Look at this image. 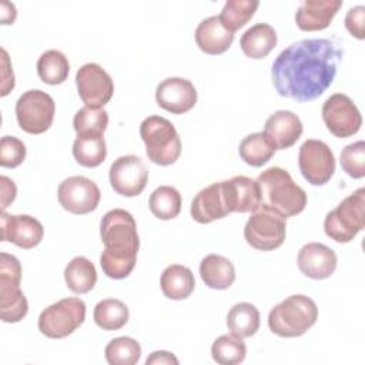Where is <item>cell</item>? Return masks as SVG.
<instances>
[{
    "label": "cell",
    "instance_id": "6da1fadb",
    "mask_svg": "<svg viewBox=\"0 0 365 365\" xmlns=\"http://www.w3.org/2000/svg\"><path fill=\"white\" fill-rule=\"evenodd\" d=\"M342 48L329 38H304L289 44L275 58L272 83L279 96L307 103L332 84Z\"/></svg>",
    "mask_w": 365,
    "mask_h": 365
},
{
    "label": "cell",
    "instance_id": "7a4b0ae2",
    "mask_svg": "<svg viewBox=\"0 0 365 365\" xmlns=\"http://www.w3.org/2000/svg\"><path fill=\"white\" fill-rule=\"evenodd\" d=\"M100 237L104 244L100 255L103 272L113 279L127 278L135 267L140 248L134 217L123 208L110 210L101 218Z\"/></svg>",
    "mask_w": 365,
    "mask_h": 365
},
{
    "label": "cell",
    "instance_id": "3957f363",
    "mask_svg": "<svg viewBox=\"0 0 365 365\" xmlns=\"http://www.w3.org/2000/svg\"><path fill=\"white\" fill-rule=\"evenodd\" d=\"M259 188V201L284 218L294 217L304 211L307 205V192L281 167H269L255 180Z\"/></svg>",
    "mask_w": 365,
    "mask_h": 365
},
{
    "label": "cell",
    "instance_id": "277c9868",
    "mask_svg": "<svg viewBox=\"0 0 365 365\" xmlns=\"http://www.w3.org/2000/svg\"><path fill=\"white\" fill-rule=\"evenodd\" d=\"M318 319V307L307 295L295 294L277 304L268 314L269 329L282 338L304 335Z\"/></svg>",
    "mask_w": 365,
    "mask_h": 365
},
{
    "label": "cell",
    "instance_id": "5b68a950",
    "mask_svg": "<svg viewBox=\"0 0 365 365\" xmlns=\"http://www.w3.org/2000/svg\"><path fill=\"white\" fill-rule=\"evenodd\" d=\"M140 135L145 144L150 161L158 165L174 164L181 154V140L174 124L161 117L150 115L140 125Z\"/></svg>",
    "mask_w": 365,
    "mask_h": 365
},
{
    "label": "cell",
    "instance_id": "8992f818",
    "mask_svg": "<svg viewBox=\"0 0 365 365\" xmlns=\"http://www.w3.org/2000/svg\"><path fill=\"white\" fill-rule=\"evenodd\" d=\"M365 188L361 187L336 208L329 211L324 220L325 234L336 242H349L365 227Z\"/></svg>",
    "mask_w": 365,
    "mask_h": 365
},
{
    "label": "cell",
    "instance_id": "52a82bcc",
    "mask_svg": "<svg viewBox=\"0 0 365 365\" xmlns=\"http://www.w3.org/2000/svg\"><path fill=\"white\" fill-rule=\"evenodd\" d=\"M20 261L7 252L0 254V315L1 321L14 324L21 321L29 311V302L20 289Z\"/></svg>",
    "mask_w": 365,
    "mask_h": 365
},
{
    "label": "cell",
    "instance_id": "ba28073f",
    "mask_svg": "<svg viewBox=\"0 0 365 365\" xmlns=\"http://www.w3.org/2000/svg\"><path fill=\"white\" fill-rule=\"evenodd\" d=\"M86 319V304L77 297L63 298L46 309L38 317V331L47 338L60 339L73 334Z\"/></svg>",
    "mask_w": 365,
    "mask_h": 365
},
{
    "label": "cell",
    "instance_id": "9c48e42d",
    "mask_svg": "<svg viewBox=\"0 0 365 365\" xmlns=\"http://www.w3.org/2000/svg\"><path fill=\"white\" fill-rule=\"evenodd\" d=\"M285 228V218L282 215L259 205L248 218L244 227V237L252 248L272 251L282 245Z\"/></svg>",
    "mask_w": 365,
    "mask_h": 365
},
{
    "label": "cell",
    "instance_id": "30bf717a",
    "mask_svg": "<svg viewBox=\"0 0 365 365\" xmlns=\"http://www.w3.org/2000/svg\"><path fill=\"white\" fill-rule=\"evenodd\" d=\"M54 113V100L43 90H29L16 103L17 123L29 134L46 133L53 124Z\"/></svg>",
    "mask_w": 365,
    "mask_h": 365
},
{
    "label": "cell",
    "instance_id": "8fae6325",
    "mask_svg": "<svg viewBox=\"0 0 365 365\" xmlns=\"http://www.w3.org/2000/svg\"><path fill=\"white\" fill-rule=\"evenodd\" d=\"M190 212L192 220L200 224H210L234 212V201L228 180L212 182L202 188L194 197Z\"/></svg>",
    "mask_w": 365,
    "mask_h": 365
},
{
    "label": "cell",
    "instance_id": "7c38bea8",
    "mask_svg": "<svg viewBox=\"0 0 365 365\" xmlns=\"http://www.w3.org/2000/svg\"><path fill=\"white\" fill-rule=\"evenodd\" d=\"M298 164L304 178L312 185L327 184L335 173V157L327 143L307 140L299 147Z\"/></svg>",
    "mask_w": 365,
    "mask_h": 365
},
{
    "label": "cell",
    "instance_id": "4fadbf2b",
    "mask_svg": "<svg viewBox=\"0 0 365 365\" xmlns=\"http://www.w3.org/2000/svg\"><path fill=\"white\" fill-rule=\"evenodd\" d=\"M322 120L327 128L339 138L356 134L362 125V115L355 103L342 93H335L322 106Z\"/></svg>",
    "mask_w": 365,
    "mask_h": 365
},
{
    "label": "cell",
    "instance_id": "5bb4252c",
    "mask_svg": "<svg viewBox=\"0 0 365 365\" xmlns=\"http://www.w3.org/2000/svg\"><path fill=\"white\" fill-rule=\"evenodd\" d=\"M57 195L60 205L76 215L94 211L101 198L98 185L83 175H73L63 180L58 185Z\"/></svg>",
    "mask_w": 365,
    "mask_h": 365
},
{
    "label": "cell",
    "instance_id": "9a60e30c",
    "mask_svg": "<svg viewBox=\"0 0 365 365\" xmlns=\"http://www.w3.org/2000/svg\"><path fill=\"white\" fill-rule=\"evenodd\" d=\"M76 84L80 98L88 107L106 106L114 93L111 76L97 63L83 64L76 74Z\"/></svg>",
    "mask_w": 365,
    "mask_h": 365
},
{
    "label": "cell",
    "instance_id": "2e32d148",
    "mask_svg": "<svg viewBox=\"0 0 365 365\" xmlns=\"http://www.w3.org/2000/svg\"><path fill=\"white\" fill-rule=\"evenodd\" d=\"M113 190L123 197H137L148 181V170L137 155H121L110 167L108 173Z\"/></svg>",
    "mask_w": 365,
    "mask_h": 365
},
{
    "label": "cell",
    "instance_id": "e0dca14e",
    "mask_svg": "<svg viewBox=\"0 0 365 365\" xmlns=\"http://www.w3.org/2000/svg\"><path fill=\"white\" fill-rule=\"evenodd\" d=\"M1 241L13 242L23 250H31L40 244L44 228L38 220L31 215H11L1 211L0 215Z\"/></svg>",
    "mask_w": 365,
    "mask_h": 365
},
{
    "label": "cell",
    "instance_id": "ac0fdd59",
    "mask_svg": "<svg viewBox=\"0 0 365 365\" xmlns=\"http://www.w3.org/2000/svg\"><path fill=\"white\" fill-rule=\"evenodd\" d=\"M157 104L171 114H184L197 103L194 84L182 77H168L155 88Z\"/></svg>",
    "mask_w": 365,
    "mask_h": 365
},
{
    "label": "cell",
    "instance_id": "d6986e66",
    "mask_svg": "<svg viewBox=\"0 0 365 365\" xmlns=\"http://www.w3.org/2000/svg\"><path fill=\"white\" fill-rule=\"evenodd\" d=\"M299 271L312 279L329 278L336 269V254L321 242L305 244L297 257Z\"/></svg>",
    "mask_w": 365,
    "mask_h": 365
},
{
    "label": "cell",
    "instance_id": "ffe728a7",
    "mask_svg": "<svg viewBox=\"0 0 365 365\" xmlns=\"http://www.w3.org/2000/svg\"><path fill=\"white\" fill-rule=\"evenodd\" d=\"M304 131L302 123L297 114L288 110H279L271 114L264 125V134L275 150L292 147Z\"/></svg>",
    "mask_w": 365,
    "mask_h": 365
},
{
    "label": "cell",
    "instance_id": "44dd1931",
    "mask_svg": "<svg viewBox=\"0 0 365 365\" xmlns=\"http://www.w3.org/2000/svg\"><path fill=\"white\" fill-rule=\"evenodd\" d=\"M341 6V0H305L297 9L295 23L304 31L324 30Z\"/></svg>",
    "mask_w": 365,
    "mask_h": 365
},
{
    "label": "cell",
    "instance_id": "7402d4cb",
    "mask_svg": "<svg viewBox=\"0 0 365 365\" xmlns=\"http://www.w3.org/2000/svg\"><path fill=\"white\" fill-rule=\"evenodd\" d=\"M234 40V33L227 30L218 16L204 19L195 29V43L201 51L207 54H222Z\"/></svg>",
    "mask_w": 365,
    "mask_h": 365
},
{
    "label": "cell",
    "instance_id": "603a6c76",
    "mask_svg": "<svg viewBox=\"0 0 365 365\" xmlns=\"http://www.w3.org/2000/svg\"><path fill=\"white\" fill-rule=\"evenodd\" d=\"M277 31L267 23H257L245 30L240 38V46L244 54L250 58H264L277 46Z\"/></svg>",
    "mask_w": 365,
    "mask_h": 365
},
{
    "label": "cell",
    "instance_id": "cb8c5ba5",
    "mask_svg": "<svg viewBox=\"0 0 365 365\" xmlns=\"http://www.w3.org/2000/svg\"><path fill=\"white\" fill-rule=\"evenodd\" d=\"M200 275L208 288L227 289L235 281V268L228 258L210 254L201 259Z\"/></svg>",
    "mask_w": 365,
    "mask_h": 365
},
{
    "label": "cell",
    "instance_id": "d4e9b609",
    "mask_svg": "<svg viewBox=\"0 0 365 365\" xmlns=\"http://www.w3.org/2000/svg\"><path fill=\"white\" fill-rule=\"evenodd\" d=\"M160 285L163 294L167 298L180 301L188 298L192 294L195 288V279L192 271L188 267L171 264L163 271Z\"/></svg>",
    "mask_w": 365,
    "mask_h": 365
},
{
    "label": "cell",
    "instance_id": "484cf974",
    "mask_svg": "<svg viewBox=\"0 0 365 365\" xmlns=\"http://www.w3.org/2000/svg\"><path fill=\"white\" fill-rule=\"evenodd\" d=\"M74 160L83 167H97L107 157V147L103 134L86 133L78 134L73 143Z\"/></svg>",
    "mask_w": 365,
    "mask_h": 365
},
{
    "label": "cell",
    "instance_id": "4316f807",
    "mask_svg": "<svg viewBox=\"0 0 365 365\" xmlns=\"http://www.w3.org/2000/svg\"><path fill=\"white\" fill-rule=\"evenodd\" d=\"M64 279L71 292L87 294L97 282V271L88 258L74 257L64 268Z\"/></svg>",
    "mask_w": 365,
    "mask_h": 365
},
{
    "label": "cell",
    "instance_id": "83f0119b",
    "mask_svg": "<svg viewBox=\"0 0 365 365\" xmlns=\"http://www.w3.org/2000/svg\"><path fill=\"white\" fill-rule=\"evenodd\" d=\"M227 327L241 338L252 336L259 328V311L250 302H238L227 315Z\"/></svg>",
    "mask_w": 365,
    "mask_h": 365
},
{
    "label": "cell",
    "instance_id": "f1b7e54d",
    "mask_svg": "<svg viewBox=\"0 0 365 365\" xmlns=\"http://www.w3.org/2000/svg\"><path fill=\"white\" fill-rule=\"evenodd\" d=\"M70 73V63L67 57L58 50L44 51L37 61V74L40 80L50 86L61 84L67 80Z\"/></svg>",
    "mask_w": 365,
    "mask_h": 365
},
{
    "label": "cell",
    "instance_id": "f546056e",
    "mask_svg": "<svg viewBox=\"0 0 365 365\" xmlns=\"http://www.w3.org/2000/svg\"><path fill=\"white\" fill-rule=\"evenodd\" d=\"M130 312L127 305L115 298H107L100 301L94 307V322L106 331H117L123 328L128 321Z\"/></svg>",
    "mask_w": 365,
    "mask_h": 365
},
{
    "label": "cell",
    "instance_id": "4dcf8cb0",
    "mask_svg": "<svg viewBox=\"0 0 365 365\" xmlns=\"http://www.w3.org/2000/svg\"><path fill=\"white\" fill-rule=\"evenodd\" d=\"M240 157L251 167H262L267 164L275 153V148L268 141L264 133H252L240 143Z\"/></svg>",
    "mask_w": 365,
    "mask_h": 365
},
{
    "label": "cell",
    "instance_id": "1f68e13d",
    "mask_svg": "<svg viewBox=\"0 0 365 365\" xmlns=\"http://www.w3.org/2000/svg\"><path fill=\"white\" fill-rule=\"evenodd\" d=\"M148 205L158 220H173L181 211V194L171 185H160L151 192Z\"/></svg>",
    "mask_w": 365,
    "mask_h": 365
},
{
    "label": "cell",
    "instance_id": "d6a6232c",
    "mask_svg": "<svg viewBox=\"0 0 365 365\" xmlns=\"http://www.w3.org/2000/svg\"><path fill=\"white\" fill-rule=\"evenodd\" d=\"M228 182L235 204L234 212H252L259 207V188L255 180L245 175H235Z\"/></svg>",
    "mask_w": 365,
    "mask_h": 365
},
{
    "label": "cell",
    "instance_id": "836d02e7",
    "mask_svg": "<svg viewBox=\"0 0 365 365\" xmlns=\"http://www.w3.org/2000/svg\"><path fill=\"white\" fill-rule=\"evenodd\" d=\"M247 345L241 336L235 334H224L218 336L211 346V356L220 365H235L245 359Z\"/></svg>",
    "mask_w": 365,
    "mask_h": 365
},
{
    "label": "cell",
    "instance_id": "e575fe53",
    "mask_svg": "<svg viewBox=\"0 0 365 365\" xmlns=\"http://www.w3.org/2000/svg\"><path fill=\"white\" fill-rule=\"evenodd\" d=\"M258 6L259 1L257 0H228L225 1L218 19L227 30L234 33L251 20Z\"/></svg>",
    "mask_w": 365,
    "mask_h": 365
},
{
    "label": "cell",
    "instance_id": "d590c367",
    "mask_svg": "<svg viewBox=\"0 0 365 365\" xmlns=\"http://www.w3.org/2000/svg\"><path fill=\"white\" fill-rule=\"evenodd\" d=\"M104 355L110 365H134L141 356V346L131 336H118L107 344Z\"/></svg>",
    "mask_w": 365,
    "mask_h": 365
},
{
    "label": "cell",
    "instance_id": "8d00e7d4",
    "mask_svg": "<svg viewBox=\"0 0 365 365\" xmlns=\"http://www.w3.org/2000/svg\"><path fill=\"white\" fill-rule=\"evenodd\" d=\"M108 125V113L100 107H88L84 106L80 108L73 118V127L78 134H86V133H98L103 134Z\"/></svg>",
    "mask_w": 365,
    "mask_h": 365
},
{
    "label": "cell",
    "instance_id": "74e56055",
    "mask_svg": "<svg viewBox=\"0 0 365 365\" xmlns=\"http://www.w3.org/2000/svg\"><path fill=\"white\" fill-rule=\"evenodd\" d=\"M341 167L352 178H362L365 175V143L362 140L344 147Z\"/></svg>",
    "mask_w": 365,
    "mask_h": 365
},
{
    "label": "cell",
    "instance_id": "f35d334b",
    "mask_svg": "<svg viewBox=\"0 0 365 365\" xmlns=\"http://www.w3.org/2000/svg\"><path fill=\"white\" fill-rule=\"evenodd\" d=\"M27 150L21 140L13 135H4L0 140V165L6 168L19 167L26 158Z\"/></svg>",
    "mask_w": 365,
    "mask_h": 365
},
{
    "label": "cell",
    "instance_id": "ab89813d",
    "mask_svg": "<svg viewBox=\"0 0 365 365\" xmlns=\"http://www.w3.org/2000/svg\"><path fill=\"white\" fill-rule=\"evenodd\" d=\"M365 23V7L364 6H355L351 7L345 16V27L346 30L356 38L362 40L365 37L364 30Z\"/></svg>",
    "mask_w": 365,
    "mask_h": 365
},
{
    "label": "cell",
    "instance_id": "60d3db41",
    "mask_svg": "<svg viewBox=\"0 0 365 365\" xmlns=\"http://www.w3.org/2000/svg\"><path fill=\"white\" fill-rule=\"evenodd\" d=\"M1 76H3V81H1V96H7L10 93V90H13L14 87V74L10 66V60H9V54L4 48H1Z\"/></svg>",
    "mask_w": 365,
    "mask_h": 365
},
{
    "label": "cell",
    "instance_id": "b9f144b4",
    "mask_svg": "<svg viewBox=\"0 0 365 365\" xmlns=\"http://www.w3.org/2000/svg\"><path fill=\"white\" fill-rule=\"evenodd\" d=\"M0 184H1V210L4 211L9 207V204L14 201L17 188L14 181L6 175L0 177Z\"/></svg>",
    "mask_w": 365,
    "mask_h": 365
},
{
    "label": "cell",
    "instance_id": "7bdbcfd3",
    "mask_svg": "<svg viewBox=\"0 0 365 365\" xmlns=\"http://www.w3.org/2000/svg\"><path fill=\"white\" fill-rule=\"evenodd\" d=\"M147 365H153V364H178V359L174 354L168 352V351H154L145 361Z\"/></svg>",
    "mask_w": 365,
    "mask_h": 365
},
{
    "label": "cell",
    "instance_id": "ee69618b",
    "mask_svg": "<svg viewBox=\"0 0 365 365\" xmlns=\"http://www.w3.org/2000/svg\"><path fill=\"white\" fill-rule=\"evenodd\" d=\"M17 11L13 3L9 1H1V11H0V17H1V24H10L16 20Z\"/></svg>",
    "mask_w": 365,
    "mask_h": 365
}]
</instances>
